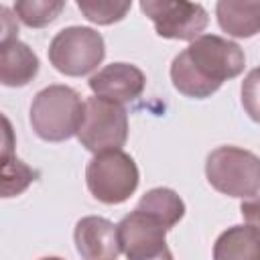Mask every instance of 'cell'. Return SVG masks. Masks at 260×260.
<instances>
[{"label":"cell","instance_id":"16","mask_svg":"<svg viewBox=\"0 0 260 260\" xmlns=\"http://www.w3.org/2000/svg\"><path fill=\"white\" fill-rule=\"evenodd\" d=\"M65 8L63 0H18L14 2V14L30 28H41L51 24L61 10Z\"/></svg>","mask_w":260,"mask_h":260},{"label":"cell","instance_id":"8","mask_svg":"<svg viewBox=\"0 0 260 260\" xmlns=\"http://www.w3.org/2000/svg\"><path fill=\"white\" fill-rule=\"evenodd\" d=\"M120 252L128 260H146L167 248V228L152 215L134 209L116 225Z\"/></svg>","mask_w":260,"mask_h":260},{"label":"cell","instance_id":"15","mask_svg":"<svg viewBox=\"0 0 260 260\" xmlns=\"http://www.w3.org/2000/svg\"><path fill=\"white\" fill-rule=\"evenodd\" d=\"M37 177L39 173L18 156L14 154L2 156L0 158V199H8L24 193L32 185V181H37Z\"/></svg>","mask_w":260,"mask_h":260},{"label":"cell","instance_id":"21","mask_svg":"<svg viewBox=\"0 0 260 260\" xmlns=\"http://www.w3.org/2000/svg\"><path fill=\"white\" fill-rule=\"evenodd\" d=\"M41 260H63V258H57V256H47V258H41Z\"/></svg>","mask_w":260,"mask_h":260},{"label":"cell","instance_id":"12","mask_svg":"<svg viewBox=\"0 0 260 260\" xmlns=\"http://www.w3.org/2000/svg\"><path fill=\"white\" fill-rule=\"evenodd\" d=\"M39 73V57L26 43H12L0 51V83L8 87H22Z\"/></svg>","mask_w":260,"mask_h":260},{"label":"cell","instance_id":"1","mask_svg":"<svg viewBox=\"0 0 260 260\" xmlns=\"http://www.w3.org/2000/svg\"><path fill=\"white\" fill-rule=\"evenodd\" d=\"M246 67L240 45L217 35H199L171 63L173 85L187 98H209Z\"/></svg>","mask_w":260,"mask_h":260},{"label":"cell","instance_id":"18","mask_svg":"<svg viewBox=\"0 0 260 260\" xmlns=\"http://www.w3.org/2000/svg\"><path fill=\"white\" fill-rule=\"evenodd\" d=\"M18 41V18L12 8L0 4V51Z\"/></svg>","mask_w":260,"mask_h":260},{"label":"cell","instance_id":"3","mask_svg":"<svg viewBox=\"0 0 260 260\" xmlns=\"http://www.w3.org/2000/svg\"><path fill=\"white\" fill-rule=\"evenodd\" d=\"M209 185L230 197L256 199L260 187V162L250 150L238 146H219L205 160Z\"/></svg>","mask_w":260,"mask_h":260},{"label":"cell","instance_id":"9","mask_svg":"<svg viewBox=\"0 0 260 260\" xmlns=\"http://www.w3.org/2000/svg\"><path fill=\"white\" fill-rule=\"evenodd\" d=\"M146 85L144 73L130 63H110L89 77V89L104 100L124 104L136 100Z\"/></svg>","mask_w":260,"mask_h":260},{"label":"cell","instance_id":"13","mask_svg":"<svg viewBox=\"0 0 260 260\" xmlns=\"http://www.w3.org/2000/svg\"><path fill=\"white\" fill-rule=\"evenodd\" d=\"M217 20L232 37H254L260 28V2H217Z\"/></svg>","mask_w":260,"mask_h":260},{"label":"cell","instance_id":"14","mask_svg":"<svg viewBox=\"0 0 260 260\" xmlns=\"http://www.w3.org/2000/svg\"><path fill=\"white\" fill-rule=\"evenodd\" d=\"M136 209L152 215L167 230H171L173 225H177L181 221V217L185 215V203H183V199L173 189H167V187H156V189L146 191L140 197Z\"/></svg>","mask_w":260,"mask_h":260},{"label":"cell","instance_id":"7","mask_svg":"<svg viewBox=\"0 0 260 260\" xmlns=\"http://www.w3.org/2000/svg\"><path fill=\"white\" fill-rule=\"evenodd\" d=\"M140 10L152 20L162 39L195 41L207 26V12L197 2L183 0H142Z\"/></svg>","mask_w":260,"mask_h":260},{"label":"cell","instance_id":"5","mask_svg":"<svg viewBox=\"0 0 260 260\" xmlns=\"http://www.w3.org/2000/svg\"><path fill=\"white\" fill-rule=\"evenodd\" d=\"M104 55V39L89 26H67L59 30L49 45L51 65L59 73L71 77H81L98 69Z\"/></svg>","mask_w":260,"mask_h":260},{"label":"cell","instance_id":"6","mask_svg":"<svg viewBox=\"0 0 260 260\" xmlns=\"http://www.w3.org/2000/svg\"><path fill=\"white\" fill-rule=\"evenodd\" d=\"M138 167L134 158L122 150H108L95 154L87 169L85 181L89 193L108 205L126 201L138 187Z\"/></svg>","mask_w":260,"mask_h":260},{"label":"cell","instance_id":"2","mask_svg":"<svg viewBox=\"0 0 260 260\" xmlns=\"http://www.w3.org/2000/svg\"><path fill=\"white\" fill-rule=\"evenodd\" d=\"M83 102L67 85L41 89L30 104V126L47 142H63L77 132Z\"/></svg>","mask_w":260,"mask_h":260},{"label":"cell","instance_id":"10","mask_svg":"<svg viewBox=\"0 0 260 260\" xmlns=\"http://www.w3.org/2000/svg\"><path fill=\"white\" fill-rule=\"evenodd\" d=\"M73 240L83 260H116L120 254L118 230L106 217H81L75 223Z\"/></svg>","mask_w":260,"mask_h":260},{"label":"cell","instance_id":"4","mask_svg":"<svg viewBox=\"0 0 260 260\" xmlns=\"http://www.w3.org/2000/svg\"><path fill=\"white\" fill-rule=\"evenodd\" d=\"M75 134L79 142L95 154L120 150L128 138V114L122 104L98 95L87 98L83 102L81 120Z\"/></svg>","mask_w":260,"mask_h":260},{"label":"cell","instance_id":"17","mask_svg":"<svg viewBox=\"0 0 260 260\" xmlns=\"http://www.w3.org/2000/svg\"><path fill=\"white\" fill-rule=\"evenodd\" d=\"M130 6L132 2H89V0L77 2V8L85 14V18L98 24H112L122 20L130 10Z\"/></svg>","mask_w":260,"mask_h":260},{"label":"cell","instance_id":"20","mask_svg":"<svg viewBox=\"0 0 260 260\" xmlns=\"http://www.w3.org/2000/svg\"><path fill=\"white\" fill-rule=\"evenodd\" d=\"M146 260H173V254L169 252V248H165L160 254H156V256H152V258H146Z\"/></svg>","mask_w":260,"mask_h":260},{"label":"cell","instance_id":"19","mask_svg":"<svg viewBox=\"0 0 260 260\" xmlns=\"http://www.w3.org/2000/svg\"><path fill=\"white\" fill-rule=\"evenodd\" d=\"M14 148H16L14 128H12L10 120L4 114H0V158L14 154Z\"/></svg>","mask_w":260,"mask_h":260},{"label":"cell","instance_id":"11","mask_svg":"<svg viewBox=\"0 0 260 260\" xmlns=\"http://www.w3.org/2000/svg\"><path fill=\"white\" fill-rule=\"evenodd\" d=\"M213 260H260V236L256 223L234 225L213 244Z\"/></svg>","mask_w":260,"mask_h":260}]
</instances>
